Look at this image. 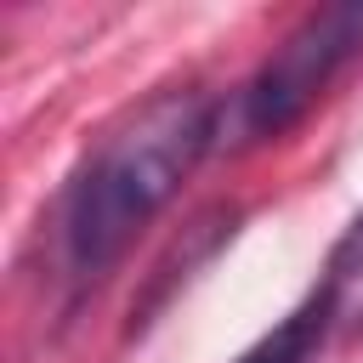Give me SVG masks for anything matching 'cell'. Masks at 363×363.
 <instances>
[{"instance_id": "obj_1", "label": "cell", "mask_w": 363, "mask_h": 363, "mask_svg": "<svg viewBox=\"0 0 363 363\" xmlns=\"http://www.w3.org/2000/svg\"><path fill=\"white\" fill-rule=\"evenodd\" d=\"M216 142V96L170 85L130 108L74 170L62 199V255L74 278H102L130 238L170 204Z\"/></svg>"}, {"instance_id": "obj_2", "label": "cell", "mask_w": 363, "mask_h": 363, "mask_svg": "<svg viewBox=\"0 0 363 363\" xmlns=\"http://www.w3.org/2000/svg\"><path fill=\"white\" fill-rule=\"evenodd\" d=\"M357 51H363V0L312 11L244 85V136H278L284 125H295L312 108V96L340 74V62H352Z\"/></svg>"}, {"instance_id": "obj_3", "label": "cell", "mask_w": 363, "mask_h": 363, "mask_svg": "<svg viewBox=\"0 0 363 363\" xmlns=\"http://www.w3.org/2000/svg\"><path fill=\"white\" fill-rule=\"evenodd\" d=\"M329 312V329H363V216L340 233V244L323 261V284L312 289Z\"/></svg>"}, {"instance_id": "obj_4", "label": "cell", "mask_w": 363, "mask_h": 363, "mask_svg": "<svg viewBox=\"0 0 363 363\" xmlns=\"http://www.w3.org/2000/svg\"><path fill=\"white\" fill-rule=\"evenodd\" d=\"M323 335H329V312L318 306V295L306 301V306H295L278 329H267L250 352H238L233 363H312L318 357V346H323Z\"/></svg>"}]
</instances>
